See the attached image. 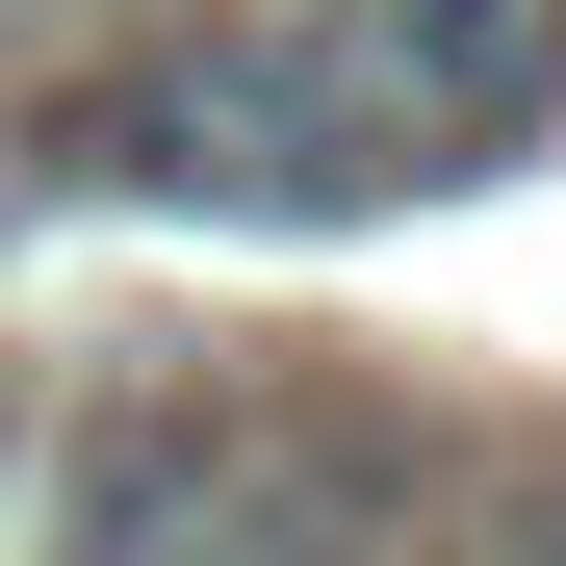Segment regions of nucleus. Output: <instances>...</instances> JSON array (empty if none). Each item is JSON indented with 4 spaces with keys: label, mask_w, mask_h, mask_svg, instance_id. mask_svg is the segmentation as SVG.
I'll use <instances>...</instances> for the list:
<instances>
[{
    "label": "nucleus",
    "mask_w": 566,
    "mask_h": 566,
    "mask_svg": "<svg viewBox=\"0 0 566 566\" xmlns=\"http://www.w3.org/2000/svg\"><path fill=\"white\" fill-rule=\"evenodd\" d=\"M104 207H387L412 129H360V52H129L52 129Z\"/></svg>",
    "instance_id": "1"
},
{
    "label": "nucleus",
    "mask_w": 566,
    "mask_h": 566,
    "mask_svg": "<svg viewBox=\"0 0 566 566\" xmlns=\"http://www.w3.org/2000/svg\"><path fill=\"white\" fill-rule=\"evenodd\" d=\"M258 387H104L77 412V490H52V566H258Z\"/></svg>",
    "instance_id": "2"
},
{
    "label": "nucleus",
    "mask_w": 566,
    "mask_h": 566,
    "mask_svg": "<svg viewBox=\"0 0 566 566\" xmlns=\"http://www.w3.org/2000/svg\"><path fill=\"white\" fill-rule=\"evenodd\" d=\"M258 566H412V541L360 515V490H283V515H258Z\"/></svg>",
    "instance_id": "3"
},
{
    "label": "nucleus",
    "mask_w": 566,
    "mask_h": 566,
    "mask_svg": "<svg viewBox=\"0 0 566 566\" xmlns=\"http://www.w3.org/2000/svg\"><path fill=\"white\" fill-rule=\"evenodd\" d=\"M490 566H566V490H541V515H515V541H490Z\"/></svg>",
    "instance_id": "4"
},
{
    "label": "nucleus",
    "mask_w": 566,
    "mask_h": 566,
    "mask_svg": "<svg viewBox=\"0 0 566 566\" xmlns=\"http://www.w3.org/2000/svg\"><path fill=\"white\" fill-rule=\"evenodd\" d=\"M0 463H27V438H0Z\"/></svg>",
    "instance_id": "5"
}]
</instances>
